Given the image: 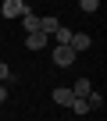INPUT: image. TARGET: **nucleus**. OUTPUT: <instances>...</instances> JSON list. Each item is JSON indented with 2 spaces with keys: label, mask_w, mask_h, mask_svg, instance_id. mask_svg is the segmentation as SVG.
<instances>
[{
  "label": "nucleus",
  "mask_w": 107,
  "mask_h": 121,
  "mask_svg": "<svg viewBox=\"0 0 107 121\" xmlns=\"http://www.w3.org/2000/svg\"><path fill=\"white\" fill-rule=\"evenodd\" d=\"M50 53H54V64H57V68H71V60H75V50L68 43H57Z\"/></svg>",
  "instance_id": "obj_1"
},
{
  "label": "nucleus",
  "mask_w": 107,
  "mask_h": 121,
  "mask_svg": "<svg viewBox=\"0 0 107 121\" xmlns=\"http://www.w3.org/2000/svg\"><path fill=\"white\" fill-rule=\"evenodd\" d=\"M0 11H4V18H22V14L29 11V4H25V0H4Z\"/></svg>",
  "instance_id": "obj_2"
},
{
  "label": "nucleus",
  "mask_w": 107,
  "mask_h": 121,
  "mask_svg": "<svg viewBox=\"0 0 107 121\" xmlns=\"http://www.w3.org/2000/svg\"><path fill=\"white\" fill-rule=\"evenodd\" d=\"M25 46H29V50H46V46H50V36H46V32H29Z\"/></svg>",
  "instance_id": "obj_3"
},
{
  "label": "nucleus",
  "mask_w": 107,
  "mask_h": 121,
  "mask_svg": "<svg viewBox=\"0 0 107 121\" xmlns=\"http://www.w3.org/2000/svg\"><path fill=\"white\" fill-rule=\"evenodd\" d=\"M89 43H93V39H89L86 32H71V36H68V46H71V50H89Z\"/></svg>",
  "instance_id": "obj_4"
},
{
  "label": "nucleus",
  "mask_w": 107,
  "mask_h": 121,
  "mask_svg": "<svg viewBox=\"0 0 107 121\" xmlns=\"http://www.w3.org/2000/svg\"><path fill=\"white\" fill-rule=\"evenodd\" d=\"M54 103H57V107H68V103H71V89L57 86V89H54Z\"/></svg>",
  "instance_id": "obj_5"
},
{
  "label": "nucleus",
  "mask_w": 107,
  "mask_h": 121,
  "mask_svg": "<svg viewBox=\"0 0 107 121\" xmlns=\"http://www.w3.org/2000/svg\"><path fill=\"white\" fill-rule=\"evenodd\" d=\"M22 29H25V32H39V18H36L32 11H25V14H22Z\"/></svg>",
  "instance_id": "obj_6"
},
{
  "label": "nucleus",
  "mask_w": 107,
  "mask_h": 121,
  "mask_svg": "<svg viewBox=\"0 0 107 121\" xmlns=\"http://www.w3.org/2000/svg\"><path fill=\"white\" fill-rule=\"evenodd\" d=\"M71 114H89V103H86V96H71Z\"/></svg>",
  "instance_id": "obj_7"
},
{
  "label": "nucleus",
  "mask_w": 107,
  "mask_h": 121,
  "mask_svg": "<svg viewBox=\"0 0 107 121\" xmlns=\"http://www.w3.org/2000/svg\"><path fill=\"white\" fill-rule=\"evenodd\" d=\"M57 25H61V22L54 18V14H46V18H39V32H46V36H50L54 29H57Z\"/></svg>",
  "instance_id": "obj_8"
},
{
  "label": "nucleus",
  "mask_w": 107,
  "mask_h": 121,
  "mask_svg": "<svg viewBox=\"0 0 107 121\" xmlns=\"http://www.w3.org/2000/svg\"><path fill=\"white\" fill-rule=\"evenodd\" d=\"M89 89H93V82H89V78H79V82L71 86V96H86Z\"/></svg>",
  "instance_id": "obj_9"
},
{
  "label": "nucleus",
  "mask_w": 107,
  "mask_h": 121,
  "mask_svg": "<svg viewBox=\"0 0 107 121\" xmlns=\"http://www.w3.org/2000/svg\"><path fill=\"white\" fill-rule=\"evenodd\" d=\"M86 103H89V110H103V96H100V93H93V89L86 93Z\"/></svg>",
  "instance_id": "obj_10"
},
{
  "label": "nucleus",
  "mask_w": 107,
  "mask_h": 121,
  "mask_svg": "<svg viewBox=\"0 0 107 121\" xmlns=\"http://www.w3.org/2000/svg\"><path fill=\"white\" fill-rule=\"evenodd\" d=\"M79 7H82V11H86V14H93V11H96V7H100V0H79Z\"/></svg>",
  "instance_id": "obj_11"
},
{
  "label": "nucleus",
  "mask_w": 107,
  "mask_h": 121,
  "mask_svg": "<svg viewBox=\"0 0 107 121\" xmlns=\"http://www.w3.org/2000/svg\"><path fill=\"white\" fill-rule=\"evenodd\" d=\"M4 78H11V71H7V64H4V60H0V82H4Z\"/></svg>",
  "instance_id": "obj_12"
},
{
  "label": "nucleus",
  "mask_w": 107,
  "mask_h": 121,
  "mask_svg": "<svg viewBox=\"0 0 107 121\" xmlns=\"http://www.w3.org/2000/svg\"><path fill=\"white\" fill-rule=\"evenodd\" d=\"M0 103H7V89L4 86H0Z\"/></svg>",
  "instance_id": "obj_13"
}]
</instances>
